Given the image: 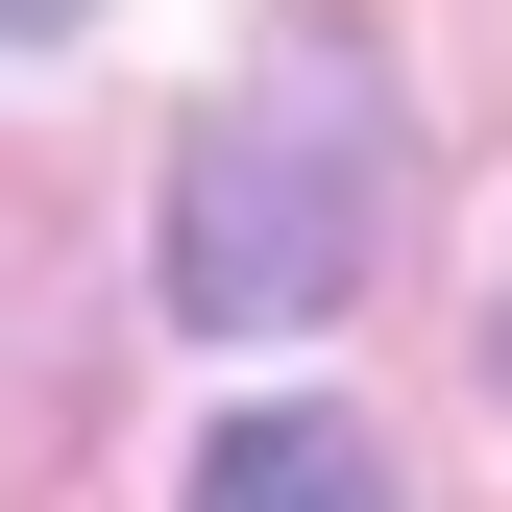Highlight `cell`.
Segmentation results:
<instances>
[{
    "label": "cell",
    "instance_id": "1",
    "mask_svg": "<svg viewBox=\"0 0 512 512\" xmlns=\"http://www.w3.org/2000/svg\"><path fill=\"white\" fill-rule=\"evenodd\" d=\"M366 293V98L342 74H244L171 122V317L220 342H293V317Z\"/></svg>",
    "mask_w": 512,
    "mask_h": 512
},
{
    "label": "cell",
    "instance_id": "2",
    "mask_svg": "<svg viewBox=\"0 0 512 512\" xmlns=\"http://www.w3.org/2000/svg\"><path fill=\"white\" fill-rule=\"evenodd\" d=\"M196 512H391V439L366 415H220L196 439Z\"/></svg>",
    "mask_w": 512,
    "mask_h": 512
},
{
    "label": "cell",
    "instance_id": "3",
    "mask_svg": "<svg viewBox=\"0 0 512 512\" xmlns=\"http://www.w3.org/2000/svg\"><path fill=\"white\" fill-rule=\"evenodd\" d=\"M49 25H74V0H0V49H49Z\"/></svg>",
    "mask_w": 512,
    "mask_h": 512
},
{
    "label": "cell",
    "instance_id": "4",
    "mask_svg": "<svg viewBox=\"0 0 512 512\" xmlns=\"http://www.w3.org/2000/svg\"><path fill=\"white\" fill-rule=\"evenodd\" d=\"M488 366H512V293H488Z\"/></svg>",
    "mask_w": 512,
    "mask_h": 512
}]
</instances>
